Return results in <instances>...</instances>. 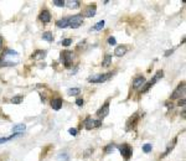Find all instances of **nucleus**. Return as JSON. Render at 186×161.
Masks as SVG:
<instances>
[{
	"label": "nucleus",
	"instance_id": "obj_1",
	"mask_svg": "<svg viewBox=\"0 0 186 161\" xmlns=\"http://www.w3.org/2000/svg\"><path fill=\"white\" fill-rule=\"evenodd\" d=\"M163 77H164V72H163V71H158V72L155 73V76L153 77V79H150L147 84H144L145 87H143V88H141V93L148 92V90H149V89H150V88H151V87H153L155 83H156V82H158V80L160 79V78H163Z\"/></svg>",
	"mask_w": 186,
	"mask_h": 161
},
{
	"label": "nucleus",
	"instance_id": "obj_2",
	"mask_svg": "<svg viewBox=\"0 0 186 161\" xmlns=\"http://www.w3.org/2000/svg\"><path fill=\"white\" fill-rule=\"evenodd\" d=\"M112 77V73H103V74H96V76H91L88 78L89 83H103L105 80H108Z\"/></svg>",
	"mask_w": 186,
	"mask_h": 161
},
{
	"label": "nucleus",
	"instance_id": "obj_3",
	"mask_svg": "<svg viewBox=\"0 0 186 161\" xmlns=\"http://www.w3.org/2000/svg\"><path fill=\"white\" fill-rule=\"evenodd\" d=\"M82 24H83L82 15L78 14V15H73V16L68 18V28H71V29H78Z\"/></svg>",
	"mask_w": 186,
	"mask_h": 161
},
{
	"label": "nucleus",
	"instance_id": "obj_4",
	"mask_svg": "<svg viewBox=\"0 0 186 161\" xmlns=\"http://www.w3.org/2000/svg\"><path fill=\"white\" fill-rule=\"evenodd\" d=\"M61 57V61L63 62V66L66 67V68H70L71 67V63H72V56H73V53L71 52V51H62L61 52V55H60Z\"/></svg>",
	"mask_w": 186,
	"mask_h": 161
},
{
	"label": "nucleus",
	"instance_id": "obj_5",
	"mask_svg": "<svg viewBox=\"0 0 186 161\" xmlns=\"http://www.w3.org/2000/svg\"><path fill=\"white\" fill-rule=\"evenodd\" d=\"M185 82H181L179 86H178V88L172 92V94H171V99H178V98H180L181 96H184L185 94Z\"/></svg>",
	"mask_w": 186,
	"mask_h": 161
},
{
	"label": "nucleus",
	"instance_id": "obj_6",
	"mask_svg": "<svg viewBox=\"0 0 186 161\" xmlns=\"http://www.w3.org/2000/svg\"><path fill=\"white\" fill-rule=\"evenodd\" d=\"M118 147H119V151H121V154H122V156H123L124 159L128 160V159L131 157V147H130L128 144L119 145Z\"/></svg>",
	"mask_w": 186,
	"mask_h": 161
},
{
	"label": "nucleus",
	"instance_id": "obj_7",
	"mask_svg": "<svg viewBox=\"0 0 186 161\" xmlns=\"http://www.w3.org/2000/svg\"><path fill=\"white\" fill-rule=\"evenodd\" d=\"M96 11H97V6L95 5V4H92V5H88L87 8H86V10H85V16H87V18H93L96 15Z\"/></svg>",
	"mask_w": 186,
	"mask_h": 161
},
{
	"label": "nucleus",
	"instance_id": "obj_8",
	"mask_svg": "<svg viewBox=\"0 0 186 161\" xmlns=\"http://www.w3.org/2000/svg\"><path fill=\"white\" fill-rule=\"evenodd\" d=\"M108 113H109V104H108V103H105L104 105H102V108H101V109H98L97 115H98L101 119H103V118H105V117L108 115Z\"/></svg>",
	"mask_w": 186,
	"mask_h": 161
},
{
	"label": "nucleus",
	"instance_id": "obj_9",
	"mask_svg": "<svg viewBox=\"0 0 186 161\" xmlns=\"http://www.w3.org/2000/svg\"><path fill=\"white\" fill-rule=\"evenodd\" d=\"M144 84H145V77L144 76H138V77L134 78V80H133V88H135V89L140 88Z\"/></svg>",
	"mask_w": 186,
	"mask_h": 161
},
{
	"label": "nucleus",
	"instance_id": "obj_10",
	"mask_svg": "<svg viewBox=\"0 0 186 161\" xmlns=\"http://www.w3.org/2000/svg\"><path fill=\"white\" fill-rule=\"evenodd\" d=\"M40 20H41L44 24H47L51 21V14L48 10H42L40 12Z\"/></svg>",
	"mask_w": 186,
	"mask_h": 161
},
{
	"label": "nucleus",
	"instance_id": "obj_11",
	"mask_svg": "<svg viewBox=\"0 0 186 161\" xmlns=\"http://www.w3.org/2000/svg\"><path fill=\"white\" fill-rule=\"evenodd\" d=\"M51 107L54 110H60L62 108V99L61 98H54L51 100Z\"/></svg>",
	"mask_w": 186,
	"mask_h": 161
},
{
	"label": "nucleus",
	"instance_id": "obj_12",
	"mask_svg": "<svg viewBox=\"0 0 186 161\" xmlns=\"http://www.w3.org/2000/svg\"><path fill=\"white\" fill-rule=\"evenodd\" d=\"M127 51H128L127 46H118V47L115 48V51H114V56L122 57V56H124L125 53H127Z\"/></svg>",
	"mask_w": 186,
	"mask_h": 161
},
{
	"label": "nucleus",
	"instance_id": "obj_13",
	"mask_svg": "<svg viewBox=\"0 0 186 161\" xmlns=\"http://www.w3.org/2000/svg\"><path fill=\"white\" fill-rule=\"evenodd\" d=\"M45 56H46V51L37 50V51H35L31 55V58H34V60H42V58H45Z\"/></svg>",
	"mask_w": 186,
	"mask_h": 161
},
{
	"label": "nucleus",
	"instance_id": "obj_14",
	"mask_svg": "<svg viewBox=\"0 0 186 161\" xmlns=\"http://www.w3.org/2000/svg\"><path fill=\"white\" fill-rule=\"evenodd\" d=\"M56 26L60 29H66L68 28V18H63V19H60L56 21Z\"/></svg>",
	"mask_w": 186,
	"mask_h": 161
},
{
	"label": "nucleus",
	"instance_id": "obj_15",
	"mask_svg": "<svg viewBox=\"0 0 186 161\" xmlns=\"http://www.w3.org/2000/svg\"><path fill=\"white\" fill-rule=\"evenodd\" d=\"M85 128L87 129V130H91V129H93V128H96V120H93L92 118H87L86 120H85Z\"/></svg>",
	"mask_w": 186,
	"mask_h": 161
},
{
	"label": "nucleus",
	"instance_id": "obj_16",
	"mask_svg": "<svg viewBox=\"0 0 186 161\" xmlns=\"http://www.w3.org/2000/svg\"><path fill=\"white\" fill-rule=\"evenodd\" d=\"M25 130H26V125L25 124H18V125H15L14 128H12V131H14V133H20V134H22Z\"/></svg>",
	"mask_w": 186,
	"mask_h": 161
},
{
	"label": "nucleus",
	"instance_id": "obj_17",
	"mask_svg": "<svg viewBox=\"0 0 186 161\" xmlns=\"http://www.w3.org/2000/svg\"><path fill=\"white\" fill-rule=\"evenodd\" d=\"M42 40L48 41V42H52L54 41V35H52V32H50V31H46V32L42 34Z\"/></svg>",
	"mask_w": 186,
	"mask_h": 161
},
{
	"label": "nucleus",
	"instance_id": "obj_18",
	"mask_svg": "<svg viewBox=\"0 0 186 161\" xmlns=\"http://www.w3.org/2000/svg\"><path fill=\"white\" fill-rule=\"evenodd\" d=\"M112 64V55H105L104 56V60L102 62V66L103 67H108Z\"/></svg>",
	"mask_w": 186,
	"mask_h": 161
},
{
	"label": "nucleus",
	"instance_id": "obj_19",
	"mask_svg": "<svg viewBox=\"0 0 186 161\" xmlns=\"http://www.w3.org/2000/svg\"><path fill=\"white\" fill-rule=\"evenodd\" d=\"M66 4H67V5H68V8H71V9H77V8L81 6V3L77 2V0H72V2H67Z\"/></svg>",
	"mask_w": 186,
	"mask_h": 161
},
{
	"label": "nucleus",
	"instance_id": "obj_20",
	"mask_svg": "<svg viewBox=\"0 0 186 161\" xmlns=\"http://www.w3.org/2000/svg\"><path fill=\"white\" fill-rule=\"evenodd\" d=\"M104 24H105V22H104L103 20H102V21H98V22L92 28V30H93V31H99V30H102V29L104 28Z\"/></svg>",
	"mask_w": 186,
	"mask_h": 161
},
{
	"label": "nucleus",
	"instance_id": "obj_21",
	"mask_svg": "<svg viewBox=\"0 0 186 161\" xmlns=\"http://www.w3.org/2000/svg\"><path fill=\"white\" fill-rule=\"evenodd\" d=\"M67 93H68V96H78L79 93H81V89L79 88H70L67 90Z\"/></svg>",
	"mask_w": 186,
	"mask_h": 161
},
{
	"label": "nucleus",
	"instance_id": "obj_22",
	"mask_svg": "<svg viewBox=\"0 0 186 161\" xmlns=\"http://www.w3.org/2000/svg\"><path fill=\"white\" fill-rule=\"evenodd\" d=\"M22 99H24L22 96H15V97H12V98H11L10 102H11L12 104H20V103L22 102Z\"/></svg>",
	"mask_w": 186,
	"mask_h": 161
},
{
	"label": "nucleus",
	"instance_id": "obj_23",
	"mask_svg": "<svg viewBox=\"0 0 186 161\" xmlns=\"http://www.w3.org/2000/svg\"><path fill=\"white\" fill-rule=\"evenodd\" d=\"M114 147H115L114 144H109V145H107V146H105V149H104V153H105V154H111V153H113Z\"/></svg>",
	"mask_w": 186,
	"mask_h": 161
},
{
	"label": "nucleus",
	"instance_id": "obj_24",
	"mask_svg": "<svg viewBox=\"0 0 186 161\" xmlns=\"http://www.w3.org/2000/svg\"><path fill=\"white\" fill-rule=\"evenodd\" d=\"M68 160H70V157L67 154H60L57 156V161H68Z\"/></svg>",
	"mask_w": 186,
	"mask_h": 161
},
{
	"label": "nucleus",
	"instance_id": "obj_25",
	"mask_svg": "<svg viewBox=\"0 0 186 161\" xmlns=\"http://www.w3.org/2000/svg\"><path fill=\"white\" fill-rule=\"evenodd\" d=\"M54 4L55 6H58V8H62V6H65V4H66V2H63V0H54Z\"/></svg>",
	"mask_w": 186,
	"mask_h": 161
},
{
	"label": "nucleus",
	"instance_id": "obj_26",
	"mask_svg": "<svg viewBox=\"0 0 186 161\" xmlns=\"http://www.w3.org/2000/svg\"><path fill=\"white\" fill-rule=\"evenodd\" d=\"M8 55H11V56H18V52L14 51V50H5L4 55L3 56H8Z\"/></svg>",
	"mask_w": 186,
	"mask_h": 161
},
{
	"label": "nucleus",
	"instance_id": "obj_27",
	"mask_svg": "<svg viewBox=\"0 0 186 161\" xmlns=\"http://www.w3.org/2000/svg\"><path fill=\"white\" fill-rule=\"evenodd\" d=\"M62 46H65V47H67V46H70L71 44H72V40L71 38H65V40H62Z\"/></svg>",
	"mask_w": 186,
	"mask_h": 161
},
{
	"label": "nucleus",
	"instance_id": "obj_28",
	"mask_svg": "<svg viewBox=\"0 0 186 161\" xmlns=\"http://www.w3.org/2000/svg\"><path fill=\"white\" fill-rule=\"evenodd\" d=\"M151 149H153V146H151L150 144H145V145L143 146V151H144V153H150Z\"/></svg>",
	"mask_w": 186,
	"mask_h": 161
},
{
	"label": "nucleus",
	"instance_id": "obj_29",
	"mask_svg": "<svg viewBox=\"0 0 186 161\" xmlns=\"http://www.w3.org/2000/svg\"><path fill=\"white\" fill-rule=\"evenodd\" d=\"M108 44H109V45H112V46L117 44V41H115V38H114L113 36H111V37L108 38Z\"/></svg>",
	"mask_w": 186,
	"mask_h": 161
},
{
	"label": "nucleus",
	"instance_id": "obj_30",
	"mask_svg": "<svg viewBox=\"0 0 186 161\" xmlns=\"http://www.w3.org/2000/svg\"><path fill=\"white\" fill-rule=\"evenodd\" d=\"M68 133L71 134L72 136H76V135H77V129H75V128H71V129L68 130Z\"/></svg>",
	"mask_w": 186,
	"mask_h": 161
},
{
	"label": "nucleus",
	"instance_id": "obj_31",
	"mask_svg": "<svg viewBox=\"0 0 186 161\" xmlns=\"http://www.w3.org/2000/svg\"><path fill=\"white\" fill-rule=\"evenodd\" d=\"M83 103H85V102H83V99H81V98L76 99V104H77L78 107H82V105H83Z\"/></svg>",
	"mask_w": 186,
	"mask_h": 161
},
{
	"label": "nucleus",
	"instance_id": "obj_32",
	"mask_svg": "<svg viewBox=\"0 0 186 161\" xmlns=\"http://www.w3.org/2000/svg\"><path fill=\"white\" fill-rule=\"evenodd\" d=\"M172 52H174V50H168V51L165 52V57H169V56L171 55V53H172Z\"/></svg>",
	"mask_w": 186,
	"mask_h": 161
},
{
	"label": "nucleus",
	"instance_id": "obj_33",
	"mask_svg": "<svg viewBox=\"0 0 186 161\" xmlns=\"http://www.w3.org/2000/svg\"><path fill=\"white\" fill-rule=\"evenodd\" d=\"M185 103H186V100H185L184 98L179 100V105H180V107H184V105H185Z\"/></svg>",
	"mask_w": 186,
	"mask_h": 161
},
{
	"label": "nucleus",
	"instance_id": "obj_34",
	"mask_svg": "<svg viewBox=\"0 0 186 161\" xmlns=\"http://www.w3.org/2000/svg\"><path fill=\"white\" fill-rule=\"evenodd\" d=\"M92 151H93V150H92V149H88V150H87V151H86V153H85V157H88V156H89V154H91V153H92Z\"/></svg>",
	"mask_w": 186,
	"mask_h": 161
},
{
	"label": "nucleus",
	"instance_id": "obj_35",
	"mask_svg": "<svg viewBox=\"0 0 186 161\" xmlns=\"http://www.w3.org/2000/svg\"><path fill=\"white\" fill-rule=\"evenodd\" d=\"M2 48H3V37L0 36V50H2Z\"/></svg>",
	"mask_w": 186,
	"mask_h": 161
},
{
	"label": "nucleus",
	"instance_id": "obj_36",
	"mask_svg": "<svg viewBox=\"0 0 186 161\" xmlns=\"http://www.w3.org/2000/svg\"><path fill=\"white\" fill-rule=\"evenodd\" d=\"M77 71H78V67H75V68H73V71H72V74H75Z\"/></svg>",
	"mask_w": 186,
	"mask_h": 161
},
{
	"label": "nucleus",
	"instance_id": "obj_37",
	"mask_svg": "<svg viewBox=\"0 0 186 161\" xmlns=\"http://www.w3.org/2000/svg\"><path fill=\"white\" fill-rule=\"evenodd\" d=\"M166 107H168V108H172L174 105H172V103H171V104H170V103H166Z\"/></svg>",
	"mask_w": 186,
	"mask_h": 161
}]
</instances>
